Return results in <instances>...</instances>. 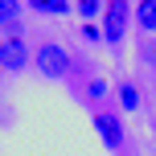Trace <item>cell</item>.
<instances>
[{"mask_svg": "<svg viewBox=\"0 0 156 156\" xmlns=\"http://www.w3.org/2000/svg\"><path fill=\"white\" fill-rule=\"evenodd\" d=\"M33 70L41 78H49V82H66L74 70V58L66 45H58V41H41L37 49H33Z\"/></svg>", "mask_w": 156, "mask_h": 156, "instance_id": "6da1fadb", "label": "cell"}, {"mask_svg": "<svg viewBox=\"0 0 156 156\" xmlns=\"http://www.w3.org/2000/svg\"><path fill=\"white\" fill-rule=\"evenodd\" d=\"M99 21H103V45L119 49L123 37H127V25H132V4L127 0H107Z\"/></svg>", "mask_w": 156, "mask_h": 156, "instance_id": "7a4b0ae2", "label": "cell"}, {"mask_svg": "<svg viewBox=\"0 0 156 156\" xmlns=\"http://www.w3.org/2000/svg\"><path fill=\"white\" fill-rule=\"evenodd\" d=\"M90 123H94V132H99V140H103V148H107V152H123L127 127H123V119H119V111L99 107V111L90 115Z\"/></svg>", "mask_w": 156, "mask_h": 156, "instance_id": "3957f363", "label": "cell"}, {"mask_svg": "<svg viewBox=\"0 0 156 156\" xmlns=\"http://www.w3.org/2000/svg\"><path fill=\"white\" fill-rule=\"evenodd\" d=\"M25 66H33V54H29V45H25L21 29L4 33V41H0V70L4 74H21Z\"/></svg>", "mask_w": 156, "mask_h": 156, "instance_id": "277c9868", "label": "cell"}, {"mask_svg": "<svg viewBox=\"0 0 156 156\" xmlns=\"http://www.w3.org/2000/svg\"><path fill=\"white\" fill-rule=\"evenodd\" d=\"M115 99H119V111H140V103H144L140 82L136 78H119L115 82Z\"/></svg>", "mask_w": 156, "mask_h": 156, "instance_id": "5b68a950", "label": "cell"}, {"mask_svg": "<svg viewBox=\"0 0 156 156\" xmlns=\"http://www.w3.org/2000/svg\"><path fill=\"white\" fill-rule=\"evenodd\" d=\"M132 21H136V29H140L144 37H156V0L132 4Z\"/></svg>", "mask_w": 156, "mask_h": 156, "instance_id": "8992f818", "label": "cell"}, {"mask_svg": "<svg viewBox=\"0 0 156 156\" xmlns=\"http://www.w3.org/2000/svg\"><path fill=\"white\" fill-rule=\"evenodd\" d=\"M21 0H0V29H8V33H16L21 29Z\"/></svg>", "mask_w": 156, "mask_h": 156, "instance_id": "52a82bcc", "label": "cell"}, {"mask_svg": "<svg viewBox=\"0 0 156 156\" xmlns=\"http://www.w3.org/2000/svg\"><path fill=\"white\" fill-rule=\"evenodd\" d=\"M25 4L33 12H41V16H66L70 12V0H25Z\"/></svg>", "mask_w": 156, "mask_h": 156, "instance_id": "ba28073f", "label": "cell"}, {"mask_svg": "<svg viewBox=\"0 0 156 156\" xmlns=\"http://www.w3.org/2000/svg\"><path fill=\"white\" fill-rule=\"evenodd\" d=\"M103 4H107V0H78V16H82V21H99L103 16Z\"/></svg>", "mask_w": 156, "mask_h": 156, "instance_id": "9c48e42d", "label": "cell"}, {"mask_svg": "<svg viewBox=\"0 0 156 156\" xmlns=\"http://www.w3.org/2000/svg\"><path fill=\"white\" fill-rule=\"evenodd\" d=\"M107 90H111V82H107V78H90V82H86V99H90V103L107 99Z\"/></svg>", "mask_w": 156, "mask_h": 156, "instance_id": "30bf717a", "label": "cell"}, {"mask_svg": "<svg viewBox=\"0 0 156 156\" xmlns=\"http://www.w3.org/2000/svg\"><path fill=\"white\" fill-rule=\"evenodd\" d=\"M82 37L90 41V45H99V41H103V25H94V21H86V25H82Z\"/></svg>", "mask_w": 156, "mask_h": 156, "instance_id": "8fae6325", "label": "cell"}, {"mask_svg": "<svg viewBox=\"0 0 156 156\" xmlns=\"http://www.w3.org/2000/svg\"><path fill=\"white\" fill-rule=\"evenodd\" d=\"M0 74H4V70H0Z\"/></svg>", "mask_w": 156, "mask_h": 156, "instance_id": "7c38bea8", "label": "cell"}]
</instances>
